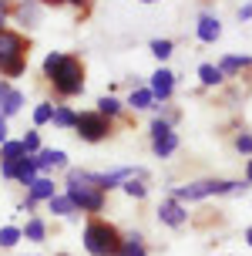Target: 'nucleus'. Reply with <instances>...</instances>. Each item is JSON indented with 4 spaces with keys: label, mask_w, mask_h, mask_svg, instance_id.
Wrapping results in <instances>:
<instances>
[{
    "label": "nucleus",
    "mask_w": 252,
    "mask_h": 256,
    "mask_svg": "<svg viewBox=\"0 0 252 256\" xmlns=\"http://www.w3.org/2000/svg\"><path fill=\"white\" fill-rule=\"evenodd\" d=\"M121 192L131 196V199H145V196H148V182L145 179H128L125 186H121Z\"/></svg>",
    "instance_id": "c756f323"
},
{
    "label": "nucleus",
    "mask_w": 252,
    "mask_h": 256,
    "mask_svg": "<svg viewBox=\"0 0 252 256\" xmlns=\"http://www.w3.org/2000/svg\"><path fill=\"white\" fill-rule=\"evenodd\" d=\"M121 256H148L145 236H141V232H125V240H121Z\"/></svg>",
    "instance_id": "f3484780"
},
{
    "label": "nucleus",
    "mask_w": 252,
    "mask_h": 256,
    "mask_svg": "<svg viewBox=\"0 0 252 256\" xmlns=\"http://www.w3.org/2000/svg\"><path fill=\"white\" fill-rule=\"evenodd\" d=\"M7 17H10V7L7 0H0V30H7Z\"/></svg>",
    "instance_id": "c9c22d12"
},
{
    "label": "nucleus",
    "mask_w": 252,
    "mask_h": 256,
    "mask_svg": "<svg viewBox=\"0 0 252 256\" xmlns=\"http://www.w3.org/2000/svg\"><path fill=\"white\" fill-rule=\"evenodd\" d=\"M13 17H17L24 27H34L40 20V4H37V0H24V4L13 10Z\"/></svg>",
    "instance_id": "6ab92c4d"
},
{
    "label": "nucleus",
    "mask_w": 252,
    "mask_h": 256,
    "mask_svg": "<svg viewBox=\"0 0 252 256\" xmlns=\"http://www.w3.org/2000/svg\"><path fill=\"white\" fill-rule=\"evenodd\" d=\"M148 51L158 58V61H168L172 58V51H175V40H168V38H158V40H151L148 44Z\"/></svg>",
    "instance_id": "c85d7f7f"
},
{
    "label": "nucleus",
    "mask_w": 252,
    "mask_h": 256,
    "mask_svg": "<svg viewBox=\"0 0 252 256\" xmlns=\"http://www.w3.org/2000/svg\"><path fill=\"white\" fill-rule=\"evenodd\" d=\"M246 68H252V58H236V54H229V58L219 61V71H222L226 78L239 74V71H246Z\"/></svg>",
    "instance_id": "5701e85b"
},
{
    "label": "nucleus",
    "mask_w": 252,
    "mask_h": 256,
    "mask_svg": "<svg viewBox=\"0 0 252 256\" xmlns=\"http://www.w3.org/2000/svg\"><path fill=\"white\" fill-rule=\"evenodd\" d=\"M94 112L114 122V118H121V115H125V102H118L114 94H104V98H98V108H94Z\"/></svg>",
    "instance_id": "aec40b11"
},
{
    "label": "nucleus",
    "mask_w": 252,
    "mask_h": 256,
    "mask_svg": "<svg viewBox=\"0 0 252 256\" xmlns=\"http://www.w3.org/2000/svg\"><path fill=\"white\" fill-rule=\"evenodd\" d=\"M34 166H37L40 176L50 172V168H67V152H64V148H40V152L34 155Z\"/></svg>",
    "instance_id": "9d476101"
},
{
    "label": "nucleus",
    "mask_w": 252,
    "mask_h": 256,
    "mask_svg": "<svg viewBox=\"0 0 252 256\" xmlns=\"http://www.w3.org/2000/svg\"><path fill=\"white\" fill-rule=\"evenodd\" d=\"M155 216H158V222H165V226H172V230H182V226L189 222V206L168 196V199H162V202H158Z\"/></svg>",
    "instance_id": "0eeeda50"
},
{
    "label": "nucleus",
    "mask_w": 252,
    "mask_h": 256,
    "mask_svg": "<svg viewBox=\"0 0 252 256\" xmlns=\"http://www.w3.org/2000/svg\"><path fill=\"white\" fill-rule=\"evenodd\" d=\"M121 240H125V232L108 219L91 216L84 222V250L91 256H121Z\"/></svg>",
    "instance_id": "f03ea898"
},
{
    "label": "nucleus",
    "mask_w": 252,
    "mask_h": 256,
    "mask_svg": "<svg viewBox=\"0 0 252 256\" xmlns=\"http://www.w3.org/2000/svg\"><path fill=\"white\" fill-rule=\"evenodd\" d=\"M128 179H145L148 182V168H138V166H121V168H111V172H98V189L101 192H111V189H121Z\"/></svg>",
    "instance_id": "423d86ee"
},
{
    "label": "nucleus",
    "mask_w": 252,
    "mask_h": 256,
    "mask_svg": "<svg viewBox=\"0 0 252 256\" xmlns=\"http://www.w3.org/2000/svg\"><path fill=\"white\" fill-rule=\"evenodd\" d=\"M246 243L252 246V226H249V230H246Z\"/></svg>",
    "instance_id": "ea45409f"
},
{
    "label": "nucleus",
    "mask_w": 252,
    "mask_h": 256,
    "mask_svg": "<svg viewBox=\"0 0 252 256\" xmlns=\"http://www.w3.org/2000/svg\"><path fill=\"white\" fill-rule=\"evenodd\" d=\"M138 4H158V0H138Z\"/></svg>",
    "instance_id": "a19ab883"
},
{
    "label": "nucleus",
    "mask_w": 252,
    "mask_h": 256,
    "mask_svg": "<svg viewBox=\"0 0 252 256\" xmlns=\"http://www.w3.org/2000/svg\"><path fill=\"white\" fill-rule=\"evenodd\" d=\"M37 176H40V172H37V166H34V155H24V158L17 162V182L30 189V186L37 182Z\"/></svg>",
    "instance_id": "a211bd4d"
},
{
    "label": "nucleus",
    "mask_w": 252,
    "mask_h": 256,
    "mask_svg": "<svg viewBox=\"0 0 252 256\" xmlns=\"http://www.w3.org/2000/svg\"><path fill=\"white\" fill-rule=\"evenodd\" d=\"M175 81H178L175 71H168V68H158V71L151 74V81H148V91L155 94V102H162V104L172 102V94H175Z\"/></svg>",
    "instance_id": "6e6552de"
},
{
    "label": "nucleus",
    "mask_w": 252,
    "mask_h": 256,
    "mask_svg": "<svg viewBox=\"0 0 252 256\" xmlns=\"http://www.w3.org/2000/svg\"><path fill=\"white\" fill-rule=\"evenodd\" d=\"M236 152L252 155V132H239V135H236Z\"/></svg>",
    "instance_id": "72a5a7b5"
},
{
    "label": "nucleus",
    "mask_w": 252,
    "mask_h": 256,
    "mask_svg": "<svg viewBox=\"0 0 252 256\" xmlns=\"http://www.w3.org/2000/svg\"><path fill=\"white\" fill-rule=\"evenodd\" d=\"M199 81L205 88H219L226 81V74L219 71V64H199Z\"/></svg>",
    "instance_id": "b1692460"
},
{
    "label": "nucleus",
    "mask_w": 252,
    "mask_h": 256,
    "mask_svg": "<svg viewBox=\"0 0 252 256\" xmlns=\"http://www.w3.org/2000/svg\"><path fill=\"white\" fill-rule=\"evenodd\" d=\"M3 142H7V118L0 115V145H3Z\"/></svg>",
    "instance_id": "4c0bfd02"
},
{
    "label": "nucleus",
    "mask_w": 252,
    "mask_h": 256,
    "mask_svg": "<svg viewBox=\"0 0 252 256\" xmlns=\"http://www.w3.org/2000/svg\"><path fill=\"white\" fill-rule=\"evenodd\" d=\"M10 58H27V38L17 30H0V61H10Z\"/></svg>",
    "instance_id": "1a4fd4ad"
},
{
    "label": "nucleus",
    "mask_w": 252,
    "mask_h": 256,
    "mask_svg": "<svg viewBox=\"0 0 252 256\" xmlns=\"http://www.w3.org/2000/svg\"><path fill=\"white\" fill-rule=\"evenodd\" d=\"M155 94L148 91V84H141V88H131V94H128L125 108H135V112H148V108H155Z\"/></svg>",
    "instance_id": "4468645a"
},
{
    "label": "nucleus",
    "mask_w": 252,
    "mask_h": 256,
    "mask_svg": "<svg viewBox=\"0 0 252 256\" xmlns=\"http://www.w3.org/2000/svg\"><path fill=\"white\" fill-rule=\"evenodd\" d=\"M50 118H54V104H50V102H40L37 108H34V125L40 128V125H47Z\"/></svg>",
    "instance_id": "2f4dec72"
},
{
    "label": "nucleus",
    "mask_w": 252,
    "mask_h": 256,
    "mask_svg": "<svg viewBox=\"0 0 252 256\" xmlns=\"http://www.w3.org/2000/svg\"><path fill=\"white\" fill-rule=\"evenodd\" d=\"M0 176L7 182H17V162H7V158H3V162H0Z\"/></svg>",
    "instance_id": "f704fd0d"
},
{
    "label": "nucleus",
    "mask_w": 252,
    "mask_h": 256,
    "mask_svg": "<svg viewBox=\"0 0 252 256\" xmlns=\"http://www.w3.org/2000/svg\"><path fill=\"white\" fill-rule=\"evenodd\" d=\"M20 145H24V152H27V155H37L40 148H44V145H40V132H37V128H30L24 138H20Z\"/></svg>",
    "instance_id": "7c9ffc66"
},
{
    "label": "nucleus",
    "mask_w": 252,
    "mask_h": 256,
    "mask_svg": "<svg viewBox=\"0 0 252 256\" xmlns=\"http://www.w3.org/2000/svg\"><path fill=\"white\" fill-rule=\"evenodd\" d=\"M168 132H175V125H172V122H168V118H155V122H151V138H162V135H168Z\"/></svg>",
    "instance_id": "473e14b6"
},
{
    "label": "nucleus",
    "mask_w": 252,
    "mask_h": 256,
    "mask_svg": "<svg viewBox=\"0 0 252 256\" xmlns=\"http://www.w3.org/2000/svg\"><path fill=\"white\" fill-rule=\"evenodd\" d=\"M239 20H252V0L246 4V7H239Z\"/></svg>",
    "instance_id": "e433bc0d"
},
{
    "label": "nucleus",
    "mask_w": 252,
    "mask_h": 256,
    "mask_svg": "<svg viewBox=\"0 0 252 256\" xmlns=\"http://www.w3.org/2000/svg\"><path fill=\"white\" fill-rule=\"evenodd\" d=\"M74 122H77V112H71L67 104H54V118H50V125H54V128L74 132Z\"/></svg>",
    "instance_id": "412c9836"
},
{
    "label": "nucleus",
    "mask_w": 252,
    "mask_h": 256,
    "mask_svg": "<svg viewBox=\"0 0 252 256\" xmlns=\"http://www.w3.org/2000/svg\"><path fill=\"white\" fill-rule=\"evenodd\" d=\"M50 88H54L57 98H74V94H81V91H84V64L67 54L64 68L57 71V78L50 81Z\"/></svg>",
    "instance_id": "20e7f679"
},
{
    "label": "nucleus",
    "mask_w": 252,
    "mask_h": 256,
    "mask_svg": "<svg viewBox=\"0 0 252 256\" xmlns=\"http://www.w3.org/2000/svg\"><path fill=\"white\" fill-rule=\"evenodd\" d=\"M151 152H155V158H172L178 152V132H168L162 138H151Z\"/></svg>",
    "instance_id": "2eb2a0df"
},
{
    "label": "nucleus",
    "mask_w": 252,
    "mask_h": 256,
    "mask_svg": "<svg viewBox=\"0 0 252 256\" xmlns=\"http://www.w3.org/2000/svg\"><path fill=\"white\" fill-rule=\"evenodd\" d=\"M57 256H67V253H57Z\"/></svg>",
    "instance_id": "37998d69"
},
{
    "label": "nucleus",
    "mask_w": 252,
    "mask_h": 256,
    "mask_svg": "<svg viewBox=\"0 0 252 256\" xmlns=\"http://www.w3.org/2000/svg\"><path fill=\"white\" fill-rule=\"evenodd\" d=\"M27 71V58H10V61H0V74L3 78H20Z\"/></svg>",
    "instance_id": "cd10ccee"
},
{
    "label": "nucleus",
    "mask_w": 252,
    "mask_h": 256,
    "mask_svg": "<svg viewBox=\"0 0 252 256\" xmlns=\"http://www.w3.org/2000/svg\"><path fill=\"white\" fill-rule=\"evenodd\" d=\"M24 155L27 152H24V145H20V138H7L0 145V162H3V158H7V162H20Z\"/></svg>",
    "instance_id": "a878e982"
},
{
    "label": "nucleus",
    "mask_w": 252,
    "mask_h": 256,
    "mask_svg": "<svg viewBox=\"0 0 252 256\" xmlns=\"http://www.w3.org/2000/svg\"><path fill=\"white\" fill-rule=\"evenodd\" d=\"M47 209H50V212H54V216H61V219H74V216H77L74 202H71V199H67L64 192H57V196L50 199V202H47Z\"/></svg>",
    "instance_id": "4be33fe9"
},
{
    "label": "nucleus",
    "mask_w": 252,
    "mask_h": 256,
    "mask_svg": "<svg viewBox=\"0 0 252 256\" xmlns=\"http://www.w3.org/2000/svg\"><path fill=\"white\" fill-rule=\"evenodd\" d=\"M249 186L236 179H199V182H185V186H172L168 196L189 206V202H199V199H209V196H239Z\"/></svg>",
    "instance_id": "7ed1b4c3"
},
{
    "label": "nucleus",
    "mask_w": 252,
    "mask_h": 256,
    "mask_svg": "<svg viewBox=\"0 0 252 256\" xmlns=\"http://www.w3.org/2000/svg\"><path fill=\"white\" fill-rule=\"evenodd\" d=\"M20 240H24L20 226H0V250H13Z\"/></svg>",
    "instance_id": "bb28decb"
},
{
    "label": "nucleus",
    "mask_w": 252,
    "mask_h": 256,
    "mask_svg": "<svg viewBox=\"0 0 252 256\" xmlns=\"http://www.w3.org/2000/svg\"><path fill=\"white\" fill-rule=\"evenodd\" d=\"M20 232H24L27 243H44V240H47V222L40 216H30L24 226H20Z\"/></svg>",
    "instance_id": "dca6fc26"
},
{
    "label": "nucleus",
    "mask_w": 252,
    "mask_h": 256,
    "mask_svg": "<svg viewBox=\"0 0 252 256\" xmlns=\"http://www.w3.org/2000/svg\"><path fill=\"white\" fill-rule=\"evenodd\" d=\"M67 4H84V0H67Z\"/></svg>",
    "instance_id": "79ce46f5"
},
{
    "label": "nucleus",
    "mask_w": 252,
    "mask_h": 256,
    "mask_svg": "<svg viewBox=\"0 0 252 256\" xmlns=\"http://www.w3.org/2000/svg\"><path fill=\"white\" fill-rule=\"evenodd\" d=\"M246 186H252V158H249V166H246Z\"/></svg>",
    "instance_id": "58836bf2"
},
{
    "label": "nucleus",
    "mask_w": 252,
    "mask_h": 256,
    "mask_svg": "<svg viewBox=\"0 0 252 256\" xmlns=\"http://www.w3.org/2000/svg\"><path fill=\"white\" fill-rule=\"evenodd\" d=\"M74 135L81 142L98 145V142H104V138H111V135H114V122H111V118H104V115H98V112H81L77 122H74Z\"/></svg>",
    "instance_id": "39448f33"
},
{
    "label": "nucleus",
    "mask_w": 252,
    "mask_h": 256,
    "mask_svg": "<svg viewBox=\"0 0 252 256\" xmlns=\"http://www.w3.org/2000/svg\"><path fill=\"white\" fill-rule=\"evenodd\" d=\"M64 61H67V54H64V51H50L47 58H44V64H40V68H44V78H47V81H54V78H57V71L64 68Z\"/></svg>",
    "instance_id": "393cba45"
},
{
    "label": "nucleus",
    "mask_w": 252,
    "mask_h": 256,
    "mask_svg": "<svg viewBox=\"0 0 252 256\" xmlns=\"http://www.w3.org/2000/svg\"><path fill=\"white\" fill-rule=\"evenodd\" d=\"M64 196L74 202L77 212H88V216H98L108 202V192L98 189V172H88V168H67Z\"/></svg>",
    "instance_id": "f257e3e1"
},
{
    "label": "nucleus",
    "mask_w": 252,
    "mask_h": 256,
    "mask_svg": "<svg viewBox=\"0 0 252 256\" xmlns=\"http://www.w3.org/2000/svg\"><path fill=\"white\" fill-rule=\"evenodd\" d=\"M199 40L202 44H215V40L222 38V20L215 17V14H199Z\"/></svg>",
    "instance_id": "9b49d317"
},
{
    "label": "nucleus",
    "mask_w": 252,
    "mask_h": 256,
    "mask_svg": "<svg viewBox=\"0 0 252 256\" xmlns=\"http://www.w3.org/2000/svg\"><path fill=\"white\" fill-rule=\"evenodd\" d=\"M24 108V91H17V88H3V94H0V115L3 118H13L17 112Z\"/></svg>",
    "instance_id": "f8f14e48"
},
{
    "label": "nucleus",
    "mask_w": 252,
    "mask_h": 256,
    "mask_svg": "<svg viewBox=\"0 0 252 256\" xmlns=\"http://www.w3.org/2000/svg\"><path fill=\"white\" fill-rule=\"evenodd\" d=\"M27 196H30L34 202H50V199L57 196V186H54V179H50V176H37V182L27 189Z\"/></svg>",
    "instance_id": "ddd939ff"
}]
</instances>
